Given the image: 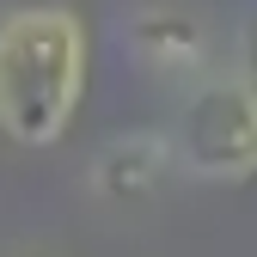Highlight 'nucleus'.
<instances>
[{
    "mask_svg": "<svg viewBox=\"0 0 257 257\" xmlns=\"http://www.w3.org/2000/svg\"><path fill=\"white\" fill-rule=\"evenodd\" d=\"M172 159L196 184H245L257 178V80L202 74L184 86V104L172 122Z\"/></svg>",
    "mask_w": 257,
    "mask_h": 257,
    "instance_id": "f03ea898",
    "label": "nucleus"
},
{
    "mask_svg": "<svg viewBox=\"0 0 257 257\" xmlns=\"http://www.w3.org/2000/svg\"><path fill=\"white\" fill-rule=\"evenodd\" d=\"M135 49L159 80H178V86H196L208 74V31L178 13V7H147L135 19Z\"/></svg>",
    "mask_w": 257,
    "mask_h": 257,
    "instance_id": "7ed1b4c3",
    "label": "nucleus"
},
{
    "mask_svg": "<svg viewBox=\"0 0 257 257\" xmlns=\"http://www.w3.org/2000/svg\"><path fill=\"white\" fill-rule=\"evenodd\" d=\"M166 172H178L166 135H116V141L98 153V166H92L98 196H141V190H153Z\"/></svg>",
    "mask_w": 257,
    "mask_h": 257,
    "instance_id": "20e7f679",
    "label": "nucleus"
},
{
    "mask_svg": "<svg viewBox=\"0 0 257 257\" xmlns=\"http://www.w3.org/2000/svg\"><path fill=\"white\" fill-rule=\"evenodd\" d=\"M233 68H239L245 80H257V13L239 25V61H233Z\"/></svg>",
    "mask_w": 257,
    "mask_h": 257,
    "instance_id": "39448f33",
    "label": "nucleus"
},
{
    "mask_svg": "<svg viewBox=\"0 0 257 257\" xmlns=\"http://www.w3.org/2000/svg\"><path fill=\"white\" fill-rule=\"evenodd\" d=\"M92 80V31L74 7H13L0 19V135L55 147L74 128Z\"/></svg>",
    "mask_w": 257,
    "mask_h": 257,
    "instance_id": "f257e3e1",
    "label": "nucleus"
}]
</instances>
